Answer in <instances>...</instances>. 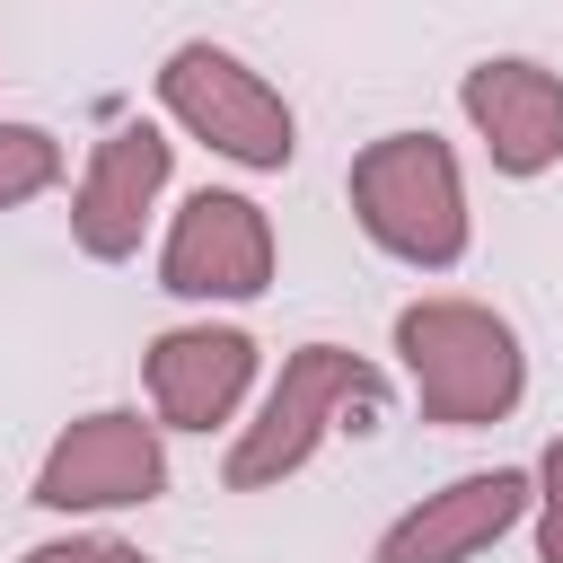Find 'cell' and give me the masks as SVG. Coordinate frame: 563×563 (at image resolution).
<instances>
[{"label": "cell", "mask_w": 563, "mask_h": 563, "mask_svg": "<svg viewBox=\"0 0 563 563\" xmlns=\"http://www.w3.org/2000/svg\"><path fill=\"white\" fill-rule=\"evenodd\" d=\"M18 563H150L132 537H53V545H26Z\"/></svg>", "instance_id": "13"}, {"label": "cell", "mask_w": 563, "mask_h": 563, "mask_svg": "<svg viewBox=\"0 0 563 563\" xmlns=\"http://www.w3.org/2000/svg\"><path fill=\"white\" fill-rule=\"evenodd\" d=\"M53 185H62V141L44 123H0V211L35 202Z\"/></svg>", "instance_id": "11"}, {"label": "cell", "mask_w": 563, "mask_h": 563, "mask_svg": "<svg viewBox=\"0 0 563 563\" xmlns=\"http://www.w3.org/2000/svg\"><path fill=\"white\" fill-rule=\"evenodd\" d=\"M343 194H352L361 238H369L378 255L413 264V273H449V264L466 255V238H475V220H466V176H457V150H449L440 132H378V141L352 158Z\"/></svg>", "instance_id": "2"}, {"label": "cell", "mask_w": 563, "mask_h": 563, "mask_svg": "<svg viewBox=\"0 0 563 563\" xmlns=\"http://www.w3.org/2000/svg\"><path fill=\"white\" fill-rule=\"evenodd\" d=\"M167 493V440H158V422H141L132 405H97V413H79L53 449H44V466H35V501L44 510H141V501H158Z\"/></svg>", "instance_id": "5"}, {"label": "cell", "mask_w": 563, "mask_h": 563, "mask_svg": "<svg viewBox=\"0 0 563 563\" xmlns=\"http://www.w3.org/2000/svg\"><path fill=\"white\" fill-rule=\"evenodd\" d=\"M457 106L484 141V158L501 176H545L563 167V79L528 53H484L466 79H457Z\"/></svg>", "instance_id": "9"}, {"label": "cell", "mask_w": 563, "mask_h": 563, "mask_svg": "<svg viewBox=\"0 0 563 563\" xmlns=\"http://www.w3.org/2000/svg\"><path fill=\"white\" fill-rule=\"evenodd\" d=\"M158 431H220L255 387V334L246 325H167L141 352Z\"/></svg>", "instance_id": "10"}, {"label": "cell", "mask_w": 563, "mask_h": 563, "mask_svg": "<svg viewBox=\"0 0 563 563\" xmlns=\"http://www.w3.org/2000/svg\"><path fill=\"white\" fill-rule=\"evenodd\" d=\"M167 167H176V141H167L158 123H114V132L88 150V176H79V194H70V238H79V255H97V264L141 255V229H150V211H158V194H167Z\"/></svg>", "instance_id": "8"}, {"label": "cell", "mask_w": 563, "mask_h": 563, "mask_svg": "<svg viewBox=\"0 0 563 563\" xmlns=\"http://www.w3.org/2000/svg\"><path fill=\"white\" fill-rule=\"evenodd\" d=\"M396 361L413 378L422 422H440V431H493L528 396V352H519L510 317H493L484 299L396 308Z\"/></svg>", "instance_id": "1"}, {"label": "cell", "mask_w": 563, "mask_h": 563, "mask_svg": "<svg viewBox=\"0 0 563 563\" xmlns=\"http://www.w3.org/2000/svg\"><path fill=\"white\" fill-rule=\"evenodd\" d=\"M158 106H167V123L176 132H194L202 150H220L229 167H255V176H282L290 158H299V114H290V97L255 70V62H238L229 44H176L167 62H158Z\"/></svg>", "instance_id": "3"}, {"label": "cell", "mask_w": 563, "mask_h": 563, "mask_svg": "<svg viewBox=\"0 0 563 563\" xmlns=\"http://www.w3.org/2000/svg\"><path fill=\"white\" fill-rule=\"evenodd\" d=\"M158 290L176 299H264L273 290V220L246 194H185V211L167 220L158 246Z\"/></svg>", "instance_id": "6"}, {"label": "cell", "mask_w": 563, "mask_h": 563, "mask_svg": "<svg viewBox=\"0 0 563 563\" xmlns=\"http://www.w3.org/2000/svg\"><path fill=\"white\" fill-rule=\"evenodd\" d=\"M537 563H563V440L537 457Z\"/></svg>", "instance_id": "12"}, {"label": "cell", "mask_w": 563, "mask_h": 563, "mask_svg": "<svg viewBox=\"0 0 563 563\" xmlns=\"http://www.w3.org/2000/svg\"><path fill=\"white\" fill-rule=\"evenodd\" d=\"M343 413H378V369H369L361 352H343V343H299V352L282 361V378H273L264 413L238 431L220 484H229V493H273L282 475H299V466L325 449V431H334Z\"/></svg>", "instance_id": "4"}, {"label": "cell", "mask_w": 563, "mask_h": 563, "mask_svg": "<svg viewBox=\"0 0 563 563\" xmlns=\"http://www.w3.org/2000/svg\"><path fill=\"white\" fill-rule=\"evenodd\" d=\"M528 501H537V475H519V466H475V475L422 493L405 519H387L378 545H369V563H475L484 545H501V537L528 519Z\"/></svg>", "instance_id": "7"}]
</instances>
